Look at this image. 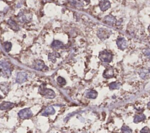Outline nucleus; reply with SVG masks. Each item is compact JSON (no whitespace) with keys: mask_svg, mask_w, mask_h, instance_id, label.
I'll return each mask as SVG.
<instances>
[{"mask_svg":"<svg viewBox=\"0 0 150 133\" xmlns=\"http://www.w3.org/2000/svg\"><path fill=\"white\" fill-rule=\"evenodd\" d=\"M39 93L42 96L46 98H55V93L52 89H48L46 87V84H42L39 87Z\"/></svg>","mask_w":150,"mask_h":133,"instance_id":"nucleus-1","label":"nucleus"},{"mask_svg":"<svg viewBox=\"0 0 150 133\" xmlns=\"http://www.w3.org/2000/svg\"><path fill=\"white\" fill-rule=\"evenodd\" d=\"M1 75L3 77L6 78H9L11 76V70L10 69V65L8 62L6 61L1 62Z\"/></svg>","mask_w":150,"mask_h":133,"instance_id":"nucleus-2","label":"nucleus"},{"mask_svg":"<svg viewBox=\"0 0 150 133\" xmlns=\"http://www.w3.org/2000/svg\"><path fill=\"white\" fill-rule=\"evenodd\" d=\"M99 58L103 62L110 63L113 60V55L110 52L105 50L99 53Z\"/></svg>","mask_w":150,"mask_h":133,"instance_id":"nucleus-3","label":"nucleus"},{"mask_svg":"<svg viewBox=\"0 0 150 133\" xmlns=\"http://www.w3.org/2000/svg\"><path fill=\"white\" fill-rule=\"evenodd\" d=\"M111 31L106 28H100L97 31V37L102 41H104L109 38L111 35Z\"/></svg>","mask_w":150,"mask_h":133,"instance_id":"nucleus-4","label":"nucleus"},{"mask_svg":"<svg viewBox=\"0 0 150 133\" xmlns=\"http://www.w3.org/2000/svg\"><path fill=\"white\" fill-rule=\"evenodd\" d=\"M33 114L31 110L28 108H24L21 110V111L18 113V116L20 118L23 119H28L31 118Z\"/></svg>","mask_w":150,"mask_h":133,"instance_id":"nucleus-5","label":"nucleus"},{"mask_svg":"<svg viewBox=\"0 0 150 133\" xmlns=\"http://www.w3.org/2000/svg\"><path fill=\"white\" fill-rule=\"evenodd\" d=\"M33 68L36 70L41 71L44 69H48V67L45 65L44 62L41 60H36L33 63Z\"/></svg>","mask_w":150,"mask_h":133,"instance_id":"nucleus-6","label":"nucleus"},{"mask_svg":"<svg viewBox=\"0 0 150 133\" xmlns=\"http://www.w3.org/2000/svg\"><path fill=\"white\" fill-rule=\"evenodd\" d=\"M28 75L25 72H21L17 74V76L16 79V82L17 83L22 84L25 82L27 80Z\"/></svg>","mask_w":150,"mask_h":133,"instance_id":"nucleus-7","label":"nucleus"},{"mask_svg":"<svg viewBox=\"0 0 150 133\" xmlns=\"http://www.w3.org/2000/svg\"><path fill=\"white\" fill-rule=\"evenodd\" d=\"M117 45L120 49L124 50L127 47V43L125 39L123 37L118 38L117 40Z\"/></svg>","mask_w":150,"mask_h":133,"instance_id":"nucleus-8","label":"nucleus"},{"mask_svg":"<svg viewBox=\"0 0 150 133\" xmlns=\"http://www.w3.org/2000/svg\"><path fill=\"white\" fill-rule=\"evenodd\" d=\"M111 7L110 3L108 0H102L99 3V7L102 11H106Z\"/></svg>","mask_w":150,"mask_h":133,"instance_id":"nucleus-9","label":"nucleus"},{"mask_svg":"<svg viewBox=\"0 0 150 133\" xmlns=\"http://www.w3.org/2000/svg\"><path fill=\"white\" fill-rule=\"evenodd\" d=\"M103 22L109 25H113L116 24V19L113 15H109L104 17Z\"/></svg>","mask_w":150,"mask_h":133,"instance_id":"nucleus-10","label":"nucleus"},{"mask_svg":"<svg viewBox=\"0 0 150 133\" xmlns=\"http://www.w3.org/2000/svg\"><path fill=\"white\" fill-rule=\"evenodd\" d=\"M85 96H86L87 98L94 99V98H96L97 97L98 93H97L96 91L94 90L89 89L86 90L85 93Z\"/></svg>","mask_w":150,"mask_h":133,"instance_id":"nucleus-11","label":"nucleus"},{"mask_svg":"<svg viewBox=\"0 0 150 133\" xmlns=\"http://www.w3.org/2000/svg\"><path fill=\"white\" fill-rule=\"evenodd\" d=\"M103 77L106 79H110L114 76V72L112 68H107L103 72Z\"/></svg>","mask_w":150,"mask_h":133,"instance_id":"nucleus-12","label":"nucleus"},{"mask_svg":"<svg viewBox=\"0 0 150 133\" xmlns=\"http://www.w3.org/2000/svg\"><path fill=\"white\" fill-rule=\"evenodd\" d=\"M55 113V110L52 106H49L46 109L44 110V111L42 113V115L43 116H48L49 115H53Z\"/></svg>","mask_w":150,"mask_h":133,"instance_id":"nucleus-13","label":"nucleus"},{"mask_svg":"<svg viewBox=\"0 0 150 133\" xmlns=\"http://www.w3.org/2000/svg\"><path fill=\"white\" fill-rule=\"evenodd\" d=\"M60 54L59 53L56 52H53L52 53H50L48 55V59L50 60V62H53V63H55L56 61V59L60 58Z\"/></svg>","mask_w":150,"mask_h":133,"instance_id":"nucleus-14","label":"nucleus"},{"mask_svg":"<svg viewBox=\"0 0 150 133\" xmlns=\"http://www.w3.org/2000/svg\"><path fill=\"white\" fill-rule=\"evenodd\" d=\"M14 106V104L13 103L11 102H3L1 104V106H0V108H1V110H7L9 109V108H11Z\"/></svg>","mask_w":150,"mask_h":133,"instance_id":"nucleus-15","label":"nucleus"},{"mask_svg":"<svg viewBox=\"0 0 150 133\" xmlns=\"http://www.w3.org/2000/svg\"><path fill=\"white\" fill-rule=\"evenodd\" d=\"M51 46L54 49H60V48H63L64 47V45L63 42H60L59 41H53L52 43Z\"/></svg>","mask_w":150,"mask_h":133,"instance_id":"nucleus-16","label":"nucleus"},{"mask_svg":"<svg viewBox=\"0 0 150 133\" xmlns=\"http://www.w3.org/2000/svg\"><path fill=\"white\" fill-rule=\"evenodd\" d=\"M145 115L143 114H138V115H136L135 117H134V122L135 123H138V122H139L141 121H142L145 120Z\"/></svg>","mask_w":150,"mask_h":133,"instance_id":"nucleus-17","label":"nucleus"},{"mask_svg":"<svg viewBox=\"0 0 150 133\" xmlns=\"http://www.w3.org/2000/svg\"><path fill=\"white\" fill-rule=\"evenodd\" d=\"M8 24L11 27V28L14 31H18L19 29V27L17 25V24L11 19L8 21Z\"/></svg>","mask_w":150,"mask_h":133,"instance_id":"nucleus-18","label":"nucleus"},{"mask_svg":"<svg viewBox=\"0 0 150 133\" xmlns=\"http://www.w3.org/2000/svg\"><path fill=\"white\" fill-rule=\"evenodd\" d=\"M109 86L110 90L118 89L121 86V83L118 82H112L109 84Z\"/></svg>","mask_w":150,"mask_h":133,"instance_id":"nucleus-19","label":"nucleus"},{"mask_svg":"<svg viewBox=\"0 0 150 133\" xmlns=\"http://www.w3.org/2000/svg\"><path fill=\"white\" fill-rule=\"evenodd\" d=\"M3 47H4V49L5 51H6V52H8L11 51L12 48L11 43L10 42H6L4 43V44H3Z\"/></svg>","mask_w":150,"mask_h":133,"instance_id":"nucleus-20","label":"nucleus"},{"mask_svg":"<svg viewBox=\"0 0 150 133\" xmlns=\"http://www.w3.org/2000/svg\"><path fill=\"white\" fill-rule=\"evenodd\" d=\"M70 3L76 7H81L83 6L82 3L80 0H70Z\"/></svg>","mask_w":150,"mask_h":133,"instance_id":"nucleus-21","label":"nucleus"},{"mask_svg":"<svg viewBox=\"0 0 150 133\" xmlns=\"http://www.w3.org/2000/svg\"><path fill=\"white\" fill-rule=\"evenodd\" d=\"M18 20L19 21L21 22V23H24L25 22L27 21V18L25 15L24 14V13H20L18 14Z\"/></svg>","mask_w":150,"mask_h":133,"instance_id":"nucleus-22","label":"nucleus"},{"mask_svg":"<svg viewBox=\"0 0 150 133\" xmlns=\"http://www.w3.org/2000/svg\"><path fill=\"white\" fill-rule=\"evenodd\" d=\"M57 82L59 83V84H61V85H65L66 83V82L63 77H61V76H59L57 78Z\"/></svg>","mask_w":150,"mask_h":133,"instance_id":"nucleus-23","label":"nucleus"},{"mask_svg":"<svg viewBox=\"0 0 150 133\" xmlns=\"http://www.w3.org/2000/svg\"><path fill=\"white\" fill-rule=\"evenodd\" d=\"M121 131L123 132H131L132 131L130 128L126 125H124L121 128Z\"/></svg>","mask_w":150,"mask_h":133,"instance_id":"nucleus-24","label":"nucleus"},{"mask_svg":"<svg viewBox=\"0 0 150 133\" xmlns=\"http://www.w3.org/2000/svg\"><path fill=\"white\" fill-rule=\"evenodd\" d=\"M143 53L145 55L146 57L150 59V49H146L143 51Z\"/></svg>","mask_w":150,"mask_h":133,"instance_id":"nucleus-25","label":"nucleus"},{"mask_svg":"<svg viewBox=\"0 0 150 133\" xmlns=\"http://www.w3.org/2000/svg\"><path fill=\"white\" fill-rule=\"evenodd\" d=\"M141 132H150V129L147 127H145L141 131Z\"/></svg>","mask_w":150,"mask_h":133,"instance_id":"nucleus-26","label":"nucleus"},{"mask_svg":"<svg viewBox=\"0 0 150 133\" xmlns=\"http://www.w3.org/2000/svg\"><path fill=\"white\" fill-rule=\"evenodd\" d=\"M147 106H148V108H149V109H150V102H149L148 103V104H147Z\"/></svg>","mask_w":150,"mask_h":133,"instance_id":"nucleus-27","label":"nucleus"},{"mask_svg":"<svg viewBox=\"0 0 150 133\" xmlns=\"http://www.w3.org/2000/svg\"><path fill=\"white\" fill-rule=\"evenodd\" d=\"M148 31H149V32H150V25L149 26V27H148Z\"/></svg>","mask_w":150,"mask_h":133,"instance_id":"nucleus-28","label":"nucleus"}]
</instances>
